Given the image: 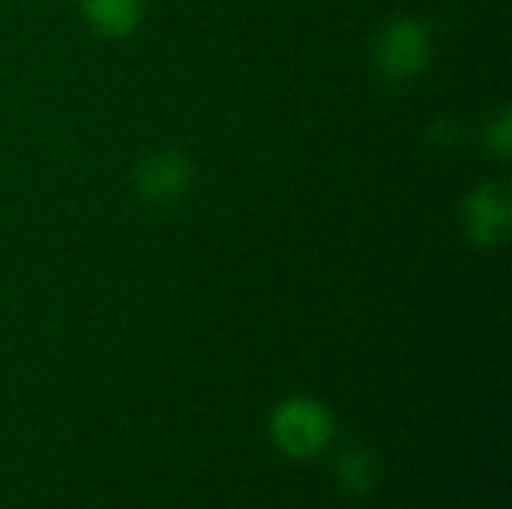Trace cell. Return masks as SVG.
Listing matches in <instances>:
<instances>
[{
  "label": "cell",
  "mask_w": 512,
  "mask_h": 509,
  "mask_svg": "<svg viewBox=\"0 0 512 509\" xmlns=\"http://www.w3.org/2000/svg\"><path fill=\"white\" fill-rule=\"evenodd\" d=\"M87 27L105 39H123L135 33L144 18V0H78Z\"/></svg>",
  "instance_id": "5b68a950"
},
{
  "label": "cell",
  "mask_w": 512,
  "mask_h": 509,
  "mask_svg": "<svg viewBox=\"0 0 512 509\" xmlns=\"http://www.w3.org/2000/svg\"><path fill=\"white\" fill-rule=\"evenodd\" d=\"M336 480L339 489L354 498H369L378 486V462L369 450L351 447L336 459Z\"/></svg>",
  "instance_id": "8992f818"
},
{
  "label": "cell",
  "mask_w": 512,
  "mask_h": 509,
  "mask_svg": "<svg viewBox=\"0 0 512 509\" xmlns=\"http://www.w3.org/2000/svg\"><path fill=\"white\" fill-rule=\"evenodd\" d=\"M372 57L387 81L393 84L414 81L426 72L432 60V33L417 18H393L375 36Z\"/></svg>",
  "instance_id": "7a4b0ae2"
},
{
  "label": "cell",
  "mask_w": 512,
  "mask_h": 509,
  "mask_svg": "<svg viewBox=\"0 0 512 509\" xmlns=\"http://www.w3.org/2000/svg\"><path fill=\"white\" fill-rule=\"evenodd\" d=\"M336 438V420L330 408L312 396H288L270 414L273 447L297 462L321 456Z\"/></svg>",
  "instance_id": "6da1fadb"
},
{
  "label": "cell",
  "mask_w": 512,
  "mask_h": 509,
  "mask_svg": "<svg viewBox=\"0 0 512 509\" xmlns=\"http://www.w3.org/2000/svg\"><path fill=\"white\" fill-rule=\"evenodd\" d=\"M512 114L510 108H501L498 117L489 120V129H486V144H489V153H495L498 159H510L512 153Z\"/></svg>",
  "instance_id": "52a82bcc"
},
{
  "label": "cell",
  "mask_w": 512,
  "mask_h": 509,
  "mask_svg": "<svg viewBox=\"0 0 512 509\" xmlns=\"http://www.w3.org/2000/svg\"><path fill=\"white\" fill-rule=\"evenodd\" d=\"M195 183V165L183 150H159L141 159L132 171L135 192L156 207L180 201Z\"/></svg>",
  "instance_id": "277c9868"
},
{
  "label": "cell",
  "mask_w": 512,
  "mask_h": 509,
  "mask_svg": "<svg viewBox=\"0 0 512 509\" xmlns=\"http://www.w3.org/2000/svg\"><path fill=\"white\" fill-rule=\"evenodd\" d=\"M462 228L477 246H504L512 231V189L504 180L480 183L462 204Z\"/></svg>",
  "instance_id": "3957f363"
}]
</instances>
